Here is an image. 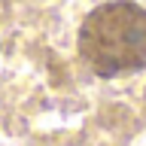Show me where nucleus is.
Instances as JSON below:
<instances>
[{
  "instance_id": "f257e3e1",
  "label": "nucleus",
  "mask_w": 146,
  "mask_h": 146,
  "mask_svg": "<svg viewBox=\"0 0 146 146\" xmlns=\"http://www.w3.org/2000/svg\"><path fill=\"white\" fill-rule=\"evenodd\" d=\"M76 43L82 64L100 79L146 70V9L134 0L100 3L82 18Z\"/></svg>"
}]
</instances>
